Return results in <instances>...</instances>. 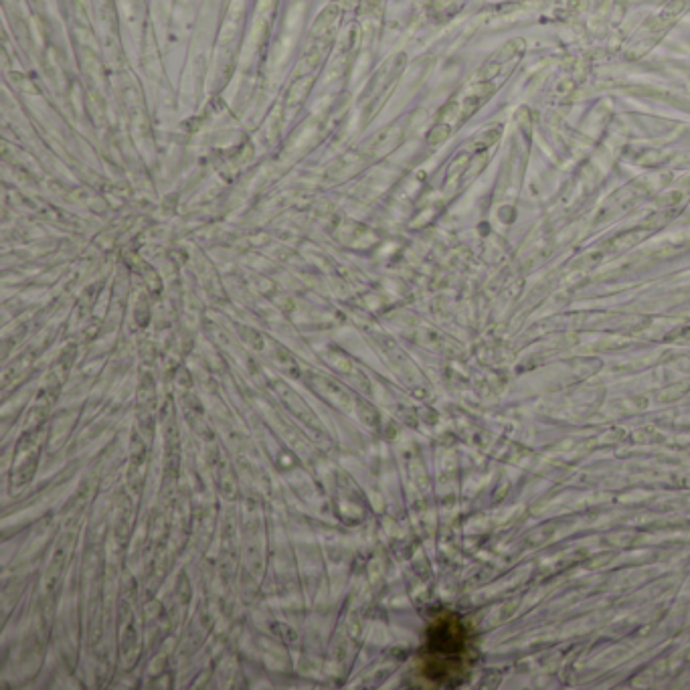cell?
Here are the masks:
<instances>
[{"label": "cell", "instance_id": "6da1fadb", "mask_svg": "<svg viewBox=\"0 0 690 690\" xmlns=\"http://www.w3.org/2000/svg\"><path fill=\"white\" fill-rule=\"evenodd\" d=\"M471 662V634L455 613L441 616L427 632L421 670L436 686H454L464 680Z\"/></svg>", "mask_w": 690, "mask_h": 690}]
</instances>
